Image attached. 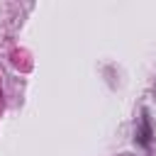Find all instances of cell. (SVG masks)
<instances>
[{
	"instance_id": "6da1fadb",
	"label": "cell",
	"mask_w": 156,
	"mask_h": 156,
	"mask_svg": "<svg viewBox=\"0 0 156 156\" xmlns=\"http://www.w3.org/2000/svg\"><path fill=\"white\" fill-rule=\"evenodd\" d=\"M134 144L141 146L144 151H151V144H154V124H151V115L146 107L139 110V119L134 124Z\"/></svg>"
}]
</instances>
